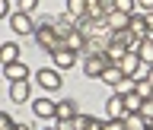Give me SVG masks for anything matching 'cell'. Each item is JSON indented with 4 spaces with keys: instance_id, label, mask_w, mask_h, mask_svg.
I'll list each match as a JSON object with an SVG mask.
<instances>
[{
    "instance_id": "5bb4252c",
    "label": "cell",
    "mask_w": 153,
    "mask_h": 130,
    "mask_svg": "<svg viewBox=\"0 0 153 130\" xmlns=\"http://www.w3.org/2000/svg\"><path fill=\"white\" fill-rule=\"evenodd\" d=\"M19 60V45H13V41H7V45H0V64H16Z\"/></svg>"
},
{
    "instance_id": "4316f807",
    "label": "cell",
    "mask_w": 153,
    "mask_h": 130,
    "mask_svg": "<svg viewBox=\"0 0 153 130\" xmlns=\"http://www.w3.org/2000/svg\"><path fill=\"white\" fill-rule=\"evenodd\" d=\"M140 114L147 118V124L153 121V98H143V108H140Z\"/></svg>"
},
{
    "instance_id": "ba28073f",
    "label": "cell",
    "mask_w": 153,
    "mask_h": 130,
    "mask_svg": "<svg viewBox=\"0 0 153 130\" xmlns=\"http://www.w3.org/2000/svg\"><path fill=\"white\" fill-rule=\"evenodd\" d=\"M32 111H35V118H45V121H51L57 111V102H51V98H35L32 102Z\"/></svg>"
},
{
    "instance_id": "1f68e13d",
    "label": "cell",
    "mask_w": 153,
    "mask_h": 130,
    "mask_svg": "<svg viewBox=\"0 0 153 130\" xmlns=\"http://www.w3.org/2000/svg\"><path fill=\"white\" fill-rule=\"evenodd\" d=\"M105 121H99V118H89V124H86V130H102Z\"/></svg>"
},
{
    "instance_id": "cb8c5ba5",
    "label": "cell",
    "mask_w": 153,
    "mask_h": 130,
    "mask_svg": "<svg viewBox=\"0 0 153 130\" xmlns=\"http://www.w3.org/2000/svg\"><path fill=\"white\" fill-rule=\"evenodd\" d=\"M112 3L118 13H128V16H134V10H137V0H112Z\"/></svg>"
},
{
    "instance_id": "8d00e7d4",
    "label": "cell",
    "mask_w": 153,
    "mask_h": 130,
    "mask_svg": "<svg viewBox=\"0 0 153 130\" xmlns=\"http://www.w3.org/2000/svg\"><path fill=\"white\" fill-rule=\"evenodd\" d=\"M48 130H54V127H48Z\"/></svg>"
},
{
    "instance_id": "5b68a950",
    "label": "cell",
    "mask_w": 153,
    "mask_h": 130,
    "mask_svg": "<svg viewBox=\"0 0 153 130\" xmlns=\"http://www.w3.org/2000/svg\"><path fill=\"white\" fill-rule=\"evenodd\" d=\"M124 95H118V92H112L108 95V102H105V118L108 121H124Z\"/></svg>"
},
{
    "instance_id": "83f0119b",
    "label": "cell",
    "mask_w": 153,
    "mask_h": 130,
    "mask_svg": "<svg viewBox=\"0 0 153 130\" xmlns=\"http://www.w3.org/2000/svg\"><path fill=\"white\" fill-rule=\"evenodd\" d=\"M16 124H13V118H10L7 111H0V130H13Z\"/></svg>"
},
{
    "instance_id": "4dcf8cb0",
    "label": "cell",
    "mask_w": 153,
    "mask_h": 130,
    "mask_svg": "<svg viewBox=\"0 0 153 130\" xmlns=\"http://www.w3.org/2000/svg\"><path fill=\"white\" fill-rule=\"evenodd\" d=\"M143 19H147V38L153 41V13H143Z\"/></svg>"
},
{
    "instance_id": "484cf974",
    "label": "cell",
    "mask_w": 153,
    "mask_h": 130,
    "mask_svg": "<svg viewBox=\"0 0 153 130\" xmlns=\"http://www.w3.org/2000/svg\"><path fill=\"white\" fill-rule=\"evenodd\" d=\"M16 7H19V13H32L38 7V0H16Z\"/></svg>"
},
{
    "instance_id": "d6986e66",
    "label": "cell",
    "mask_w": 153,
    "mask_h": 130,
    "mask_svg": "<svg viewBox=\"0 0 153 130\" xmlns=\"http://www.w3.org/2000/svg\"><path fill=\"white\" fill-rule=\"evenodd\" d=\"M140 108H143V98L137 92L124 95V111H128V114H140Z\"/></svg>"
},
{
    "instance_id": "52a82bcc",
    "label": "cell",
    "mask_w": 153,
    "mask_h": 130,
    "mask_svg": "<svg viewBox=\"0 0 153 130\" xmlns=\"http://www.w3.org/2000/svg\"><path fill=\"white\" fill-rule=\"evenodd\" d=\"M10 98L13 102H29L32 98V86H29V79H19V83H10Z\"/></svg>"
},
{
    "instance_id": "9c48e42d",
    "label": "cell",
    "mask_w": 153,
    "mask_h": 130,
    "mask_svg": "<svg viewBox=\"0 0 153 130\" xmlns=\"http://www.w3.org/2000/svg\"><path fill=\"white\" fill-rule=\"evenodd\" d=\"M105 26H108V32H121V29L131 26V16H128V13H118V10H112V13L105 16Z\"/></svg>"
},
{
    "instance_id": "f546056e",
    "label": "cell",
    "mask_w": 153,
    "mask_h": 130,
    "mask_svg": "<svg viewBox=\"0 0 153 130\" xmlns=\"http://www.w3.org/2000/svg\"><path fill=\"white\" fill-rule=\"evenodd\" d=\"M102 130H124V121H105Z\"/></svg>"
},
{
    "instance_id": "8fae6325",
    "label": "cell",
    "mask_w": 153,
    "mask_h": 130,
    "mask_svg": "<svg viewBox=\"0 0 153 130\" xmlns=\"http://www.w3.org/2000/svg\"><path fill=\"white\" fill-rule=\"evenodd\" d=\"M3 76H7L10 83H19V79H29V67L22 64V60H16V64H7V67H3Z\"/></svg>"
},
{
    "instance_id": "d6a6232c",
    "label": "cell",
    "mask_w": 153,
    "mask_h": 130,
    "mask_svg": "<svg viewBox=\"0 0 153 130\" xmlns=\"http://www.w3.org/2000/svg\"><path fill=\"white\" fill-rule=\"evenodd\" d=\"M10 16V0H0V19Z\"/></svg>"
},
{
    "instance_id": "30bf717a",
    "label": "cell",
    "mask_w": 153,
    "mask_h": 130,
    "mask_svg": "<svg viewBox=\"0 0 153 130\" xmlns=\"http://www.w3.org/2000/svg\"><path fill=\"white\" fill-rule=\"evenodd\" d=\"M76 102L74 98H64V102H57V111H54V121H74L76 118Z\"/></svg>"
},
{
    "instance_id": "7402d4cb",
    "label": "cell",
    "mask_w": 153,
    "mask_h": 130,
    "mask_svg": "<svg viewBox=\"0 0 153 130\" xmlns=\"http://www.w3.org/2000/svg\"><path fill=\"white\" fill-rule=\"evenodd\" d=\"M115 92H118V95H131V92H137V79H134V76H124L121 83L115 86Z\"/></svg>"
},
{
    "instance_id": "d4e9b609",
    "label": "cell",
    "mask_w": 153,
    "mask_h": 130,
    "mask_svg": "<svg viewBox=\"0 0 153 130\" xmlns=\"http://www.w3.org/2000/svg\"><path fill=\"white\" fill-rule=\"evenodd\" d=\"M137 95H140V98H153V83L140 79V83H137Z\"/></svg>"
},
{
    "instance_id": "8992f818",
    "label": "cell",
    "mask_w": 153,
    "mask_h": 130,
    "mask_svg": "<svg viewBox=\"0 0 153 130\" xmlns=\"http://www.w3.org/2000/svg\"><path fill=\"white\" fill-rule=\"evenodd\" d=\"M48 22H51V29L57 32V38H70L76 32V22L67 16V13H64V16H57V19H48Z\"/></svg>"
},
{
    "instance_id": "e0dca14e",
    "label": "cell",
    "mask_w": 153,
    "mask_h": 130,
    "mask_svg": "<svg viewBox=\"0 0 153 130\" xmlns=\"http://www.w3.org/2000/svg\"><path fill=\"white\" fill-rule=\"evenodd\" d=\"M124 130H150L143 114H124Z\"/></svg>"
},
{
    "instance_id": "7c38bea8",
    "label": "cell",
    "mask_w": 153,
    "mask_h": 130,
    "mask_svg": "<svg viewBox=\"0 0 153 130\" xmlns=\"http://www.w3.org/2000/svg\"><path fill=\"white\" fill-rule=\"evenodd\" d=\"M70 67H76V54L74 51H70V48L54 51V70H70Z\"/></svg>"
},
{
    "instance_id": "ac0fdd59",
    "label": "cell",
    "mask_w": 153,
    "mask_h": 130,
    "mask_svg": "<svg viewBox=\"0 0 153 130\" xmlns=\"http://www.w3.org/2000/svg\"><path fill=\"white\" fill-rule=\"evenodd\" d=\"M64 48H70L74 54H83V51H86V38L80 35V32H74L70 38H64Z\"/></svg>"
},
{
    "instance_id": "ffe728a7",
    "label": "cell",
    "mask_w": 153,
    "mask_h": 130,
    "mask_svg": "<svg viewBox=\"0 0 153 130\" xmlns=\"http://www.w3.org/2000/svg\"><path fill=\"white\" fill-rule=\"evenodd\" d=\"M128 29H131L137 38H147V19H143V16H137V13L131 16V26H128Z\"/></svg>"
},
{
    "instance_id": "7a4b0ae2",
    "label": "cell",
    "mask_w": 153,
    "mask_h": 130,
    "mask_svg": "<svg viewBox=\"0 0 153 130\" xmlns=\"http://www.w3.org/2000/svg\"><path fill=\"white\" fill-rule=\"evenodd\" d=\"M105 67H108V57H105V54H86L83 73L89 76V79H99V76L105 73Z\"/></svg>"
},
{
    "instance_id": "2e32d148",
    "label": "cell",
    "mask_w": 153,
    "mask_h": 130,
    "mask_svg": "<svg viewBox=\"0 0 153 130\" xmlns=\"http://www.w3.org/2000/svg\"><path fill=\"white\" fill-rule=\"evenodd\" d=\"M67 16L74 19V22H80L86 16V0H67Z\"/></svg>"
},
{
    "instance_id": "d590c367",
    "label": "cell",
    "mask_w": 153,
    "mask_h": 130,
    "mask_svg": "<svg viewBox=\"0 0 153 130\" xmlns=\"http://www.w3.org/2000/svg\"><path fill=\"white\" fill-rule=\"evenodd\" d=\"M147 83H153V67H150V76H147Z\"/></svg>"
},
{
    "instance_id": "9a60e30c",
    "label": "cell",
    "mask_w": 153,
    "mask_h": 130,
    "mask_svg": "<svg viewBox=\"0 0 153 130\" xmlns=\"http://www.w3.org/2000/svg\"><path fill=\"white\" fill-rule=\"evenodd\" d=\"M99 79H102L105 86H112V89H115V86H118V83H121V79H124V73H121V67L108 64V67H105V73L99 76Z\"/></svg>"
},
{
    "instance_id": "e575fe53",
    "label": "cell",
    "mask_w": 153,
    "mask_h": 130,
    "mask_svg": "<svg viewBox=\"0 0 153 130\" xmlns=\"http://www.w3.org/2000/svg\"><path fill=\"white\" fill-rule=\"evenodd\" d=\"M13 130H32V127H29V124H16Z\"/></svg>"
},
{
    "instance_id": "603a6c76",
    "label": "cell",
    "mask_w": 153,
    "mask_h": 130,
    "mask_svg": "<svg viewBox=\"0 0 153 130\" xmlns=\"http://www.w3.org/2000/svg\"><path fill=\"white\" fill-rule=\"evenodd\" d=\"M137 57H140L143 64H150V67H153V41H150V38H143V41H140V51H137Z\"/></svg>"
},
{
    "instance_id": "4fadbf2b",
    "label": "cell",
    "mask_w": 153,
    "mask_h": 130,
    "mask_svg": "<svg viewBox=\"0 0 153 130\" xmlns=\"http://www.w3.org/2000/svg\"><path fill=\"white\" fill-rule=\"evenodd\" d=\"M140 64H143L140 57H137V54H131V51H128V54L121 57V64H118V67H121V73H124V76H134V73H137V70H140Z\"/></svg>"
},
{
    "instance_id": "44dd1931",
    "label": "cell",
    "mask_w": 153,
    "mask_h": 130,
    "mask_svg": "<svg viewBox=\"0 0 153 130\" xmlns=\"http://www.w3.org/2000/svg\"><path fill=\"white\" fill-rule=\"evenodd\" d=\"M124 54H128V51H124L121 45H108V48H105V57H108V64H115V67L121 64V57H124Z\"/></svg>"
},
{
    "instance_id": "6da1fadb",
    "label": "cell",
    "mask_w": 153,
    "mask_h": 130,
    "mask_svg": "<svg viewBox=\"0 0 153 130\" xmlns=\"http://www.w3.org/2000/svg\"><path fill=\"white\" fill-rule=\"evenodd\" d=\"M35 41L45 48L48 54H54V51H61V48H64V38H57V32L51 29V22H45V26H35Z\"/></svg>"
},
{
    "instance_id": "f1b7e54d",
    "label": "cell",
    "mask_w": 153,
    "mask_h": 130,
    "mask_svg": "<svg viewBox=\"0 0 153 130\" xmlns=\"http://www.w3.org/2000/svg\"><path fill=\"white\" fill-rule=\"evenodd\" d=\"M86 124H89L86 114H76V118H74V130H86Z\"/></svg>"
},
{
    "instance_id": "3957f363",
    "label": "cell",
    "mask_w": 153,
    "mask_h": 130,
    "mask_svg": "<svg viewBox=\"0 0 153 130\" xmlns=\"http://www.w3.org/2000/svg\"><path fill=\"white\" fill-rule=\"evenodd\" d=\"M10 29L16 32V35H35V22H32V16L29 13H10Z\"/></svg>"
},
{
    "instance_id": "836d02e7",
    "label": "cell",
    "mask_w": 153,
    "mask_h": 130,
    "mask_svg": "<svg viewBox=\"0 0 153 130\" xmlns=\"http://www.w3.org/2000/svg\"><path fill=\"white\" fill-rule=\"evenodd\" d=\"M137 7H140L143 13H153V0H137Z\"/></svg>"
},
{
    "instance_id": "277c9868",
    "label": "cell",
    "mask_w": 153,
    "mask_h": 130,
    "mask_svg": "<svg viewBox=\"0 0 153 130\" xmlns=\"http://www.w3.org/2000/svg\"><path fill=\"white\" fill-rule=\"evenodd\" d=\"M38 86L42 89H48V92H54V89H61V70H51V67H42L35 73Z\"/></svg>"
}]
</instances>
